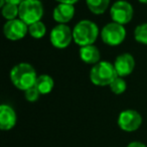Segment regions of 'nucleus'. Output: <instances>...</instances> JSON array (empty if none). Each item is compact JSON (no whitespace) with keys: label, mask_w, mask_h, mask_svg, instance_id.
<instances>
[{"label":"nucleus","mask_w":147,"mask_h":147,"mask_svg":"<svg viewBox=\"0 0 147 147\" xmlns=\"http://www.w3.org/2000/svg\"><path fill=\"white\" fill-rule=\"evenodd\" d=\"M47 33V26L42 21H37L28 25V34L35 39H40Z\"/></svg>","instance_id":"16"},{"label":"nucleus","mask_w":147,"mask_h":147,"mask_svg":"<svg viewBox=\"0 0 147 147\" xmlns=\"http://www.w3.org/2000/svg\"><path fill=\"white\" fill-rule=\"evenodd\" d=\"M39 96H40V93H39V91L37 90L35 86L24 91V97L28 102H35V101L38 100Z\"/></svg>","instance_id":"20"},{"label":"nucleus","mask_w":147,"mask_h":147,"mask_svg":"<svg viewBox=\"0 0 147 147\" xmlns=\"http://www.w3.org/2000/svg\"><path fill=\"white\" fill-rule=\"evenodd\" d=\"M35 69L28 63H19L10 71V80L15 88L20 91H26L35 86L37 80Z\"/></svg>","instance_id":"1"},{"label":"nucleus","mask_w":147,"mask_h":147,"mask_svg":"<svg viewBox=\"0 0 147 147\" xmlns=\"http://www.w3.org/2000/svg\"><path fill=\"white\" fill-rule=\"evenodd\" d=\"M35 87L39 91L40 95H47L53 91V87H55V81L49 75H40L37 77L36 83H35Z\"/></svg>","instance_id":"14"},{"label":"nucleus","mask_w":147,"mask_h":147,"mask_svg":"<svg viewBox=\"0 0 147 147\" xmlns=\"http://www.w3.org/2000/svg\"><path fill=\"white\" fill-rule=\"evenodd\" d=\"M140 3H143V4H147V0H138Z\"/></svg>","instance_id":"24"},{"label":"nucleus","mask_w":147,"mask_h":147,"mask_svg":"<svg viewBox=\"0 0 147 147\" xmlns=\"http://www.w3.org/2000/svg\"><path fill=\"white\" fill-rule=\"evenodd\" d=\"M134 38L141 45H147V22L137 25L134 30Z\"/></svg>","instance_id":"18"},{"label":"nucleus","mask_w":147,"mask_h":147,"mask_svg":"<svg viewBox=\"0 0 147 147\" xmlns=\"http://www.w3.org/2000/svg\"><path fill=\"white\" fill-rule=\"evenodd\" d=\"M119 128L125 132H134L140 128L142 124V116L133 109H127L119 114L117 120Z\"/></svg>","instance_id":"8"},{"label":"nucleus","mask_w":147,"mask_h":147,"mask_svg":"<svg viewBox=\"0 0 147 147\" xmlns=\"http://www.w3.org/2000/svg\"><path fill=\"white\" fill-rule=\"evenodd\" d=\"M57 2L59 3H65V4H71V5H75L77 2H78L79 0H55Z\"/></svg>","instance_id":"22"},{"label":"nucleus","mask_w":147,"mask_h":147,"mask_svg":"<svg viewBox=\"0 0 147 147\" xmlns=\"http://www.w3.org/2000/svg\"><path fill=\"white\" fill-rule=\"evenodd\" d=\"M17 116L14 109L7 104L0 106V128L3 131L11 130L16 125Z\"/></svg>","instance_id":"12"},{"label":"nucleus","mask_w":147,"mask_h":147,"mask_svg":"<svg viewBox=\"0 0 147 147\" xmlns=\"http://www.w3.org/2000/svg\"><path fill=\"white\" fill-rule=\"evenodd\" d=\"M1 13L7 21L16 19L18 18L19 15V6L16 4H13V3L6 2L4 6L1 7Z\"/></svg>","instance_id":"17"},{"label":"nucleus","mask_w":147,"mask_h":147,"mask_svg":"<svg viewBox=\"0 0 147 147\" xmlns=\"http://www.w3.org/2000/svg\"><path fill=\"white\" fill-rule=\"evenodd\" d=\"M127 147H147L144 143L140 142V141H133V142H130Z\"/></svg>","instance_id":"21"},{"label":"nucleus","mask_w":147,"mask_h":147,"mask_svg":"<svg viewBox=\"0 0 147 147\" xmlns=\"http://www.w3.org/2000/svg\"><path fill=\"white\" fill-rule=\"evenodd\" d=\"M79 55H80V59L85 63H88V65H94L100 61V51L94 45L82 47L80 49V51H79Z\"/></svg>","instance_id":"13"},{"label":"nucleus","mask_w":147,"mask_h":147,"mask_svg":"<svg viewBox=\"0 0 147 147\" xmlns=\"http://www.w3.org/2000/svg\"><path fill=\"white\" fill-rule=\"evenodd\" d=\"M3 33L4 36L11 41L20 40L28 33V25L20 18L8 20L3 26Z\"/></svg>","instance_id":"9"},{"label":"nucleus","mask_w":147,"mask_h":147,"mask_svg":"<svg viewBox=\"0 0 147 147\" xmlns=\"http://www.w3.org/2000/svg\"><path fill=\"white\" fill-rule=\"evenodd\" d=\"M24 0H6V2H9V3H13V4H16V5H19L21 2H23Z\"/></svg>","instance_id":"23"},{"label":"nucleus","mask_w":147,"mask_h":147,"mask_svg":"<svg viewBox=\"0 0 147 147\" xmlns=\"http://www.w3.org/2000/svg\"><path fill=\"white\" fill-rule=\"evenodd\" d=\"M75 12H76V10H75L74 5L59 3L53 8V18L59 24H67L74 18Z\"/></svg>","instance_id":"11"},{"label":"nucleus","mask_w":147,"mask_h":147,"mask_svg":"<svg viewBox=\"0 0 147 147\" xmlns=\"http://www.w3.org/2000/svg\"><path fill=\"white\" fill-rule=\"evenodd\" d=\"M19 6V15L23 22L30 25L37 21H40L43 16V5L40 0H24Z\"/></svg>","instance_id":"4"},{"label":"nucleus","mask_w":147,"mask_h":147,"mask_svg":"<svg viewBox=\"0 0 147 147\" xmlns=\"http://www.w3.org/2000/svg\"><path fill=\"white\" fill-rule=\"evenodd\" d=\"M114 67L118 77L124 78L129 76L135 67V59L133 55L129 53H124L119 55L114 61Z\"/></svg>","instance_id":"10"},{"label":"nucleus","mask_w":147,"mask_h":147,"mask_svg":"<svg viewBox=\"0 0 147 147\" xmlns=\"http://www.w3.org/2000/svg\"><path fill=\"white\" fill-rule=\"evenodd\" d=\"M88 9L97 15L103 14L110 6V0H86Z\"/></svg>","instance_id":"15"},{"label":"nucleus","mask_w":147,"mask_h":147,"mask_svg":"<svg viewBox=\"0 0 147 147\" xmlns=\"http://www.w3.org/2000/svg\"><path fill=\"white\" fill-rule=\"evenodd\" d=\"M109 88H110L111 92L114 93L115 95H121L126 91L127 83H126V81L124 80V78L117 77V78L110 84Z\"/></svg>","instance_id":"19"},{"label":"nucleus","mask_w":147,"mask_h":147,"mask_svg":"<svg viewBox=\"0 0 147 147\" xmlns=\"http://www.w3.org/2000/svg\"><path fill=\"white\" fill-rule=\"evenodd\" d=\"M102 41L110 47H117L121 45L126 38V29L124 25L117 22H109L102 28L100 32Z\"/></svg>","instance_id":"5"},{"label":"nucleus","mask_w":147,"mask_h":147,"mask_svg":"<svg viewBox=\"0 0 147 147\" xmlns=\"http://www.w3.org/2000/svg\"><path fill=\"white\" fill-rule=\"evenodd\" d=\"M49 40H51V45L55 49H67L74 40L73 30L67 24H57L51 30Z\"/></svg>","instance_id":"7"},{"label":"nucleus","mask_w":147,"mask_h":147,"mask_svg":"<svg viewBox=\"0 0 147 147\" xmlns=\"http://www.w3.org/2000/svg\"><path fill=\"white\" fill-rule=\"evenodd\" d=\"M134 9L126 0H117L110 7V15L114 22L125 25L133 18Z\"/></svg>","instance_id":"6"},{"label":"nucleus","mask_w":147,"mask_h":147,"mask_svg":"<svg viewBox=\"0 0 147 147\" xmlns=\"http://www.w3.org/2000/svg\"><path fill=\"white\" fill-rule=\"evenodd\" d=\"M101 31L94 21L89 19H83L79 21L73 28L74 41L78 45L86 47V45H94L98 38Z\"/></svg>","instance_id":"2"},{"label":"nucleus","mask_w":147,"mask_h":147,"mask_svg":"<svg viewBox=\"0 0 147 147\" xmlns=\"http://www.w3.org/2000/svg\"><path fill=\"white\" fill-rule=\"evenodd\" d=\"M118 77L114 65L110 61H100L94 65L90 71V80L99 87L110 86V84Z\"/></svg>","instance_id":"3"}]
</instances>
